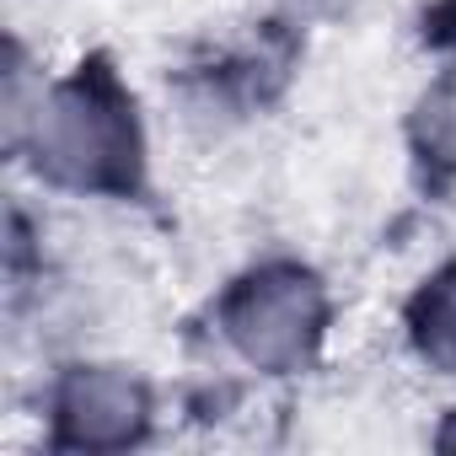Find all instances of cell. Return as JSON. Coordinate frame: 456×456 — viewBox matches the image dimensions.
Instances as JSON below:
<instances>
[{"label": "cell", "instance_id": "277c9868", "mask_svg": "<svg viewBox=\"0 0 456 456\" xmlns=\"http://www.w3.org/2000/svg\"><path fill=\"white\" fill-rule=\"evenodd\" d=\"M408 151L424 193H451L456 188V65L440 70L424 97L408 113Z\"/></svg>", "mask_w": 456, "mask_h": 456}, {"label": "cell", "instance_id": "ba28073f", "mask_svg": "<svg viewBox=\"0 0 456 456\" xmlns=\"http://www.w3.org/2000/svg\"><path fill=\"white\" fill-rule=\"evenodd\" d=\"M435 445H440V451H456V408H451V413H445V424L435 429Z\"/></svg>", "mask_w": 456, "mask_h": 456}, {"label": "cell", "instance_id": "7a4b0ae2", "mask_svg": "<svg viewBox=\"0 0 456 456\" xmlns=\"http://www.w3.org/2000/svg\"><path fill=\"white\" fill-rule=\"evenodd\" d=\"M328 322H333L328 285L296 258L253 264L215 301L220 338L264 376L306 370L328 338Z\"/></svg>", "mask_w": 456, "mask_h": 456}, {"label": "cell", "instance_id": "6da1fadb", "mask_svg": "<svg viewBox=\"0 0 456 456\" xmlns=\"http://www.w3.org/2000/svg\"><path fill=\"white\" fill-rule=\"evenodd\" d=\"M12 145L60 193L140 199L145 193V124L140 102L108 54H86L60 81L38 86V102L12 118Z\"/></svg>", "mask_w": 456, "mask_h": 456}, {"label": "cell", "instance_id": "8992f818", "mask_svg": "<svg viewBox=\"0 0 456 456\" xmlns=\"http://www.w3.org/2000/svg\"><path fill=\"white\" fill-rule=\"evenodd\" d=\"M419 38L429 49H456V0H435V6H424Z\"/></svg>", "mask_w": 456, "mask_h": 456}, {"label": "cell", "instance_id": "5b68a950", "mask_svg": "<svg viewBox=\"0 0 456 456\" xmlns=\"http://www.w3.org/2000/svg\"><path fill=\"white\" fill-rule=\"evenodd\" d=\"M403 328H408V349L440 370L456 376V258L440 264L403 306Z\"/></svg>", "mask_w": 456, "mask_h": 456}, {"label": "cell", "instance_id": "3957f363", "mask_svg": "<svg viewBox=\"0 0 456 456\" xmlns=\"http://www.w3.org/2000/svg\"><path fill=\"white\" fill-rule=\"evenodd\" d=\"M151 435V387L129 365H65L49 387L54 451H124Z\"/></svg>", "mask_w": 456, "mask_h": 456}, {"label": "cell", "instance_id": "52a82bcc", "mask_svg": "<svg viewBox=\"0 0 456 456\" xmlns=\"http://www.w3.org/2000/svg\"><path fill=\"white\" fill-rule=\"evenodd\" d=\"M296 12H306V17H338V12H349L354 0H290Z\"/></svg>", "mask_w": 456, "mask_h": 456}]
</instances>
